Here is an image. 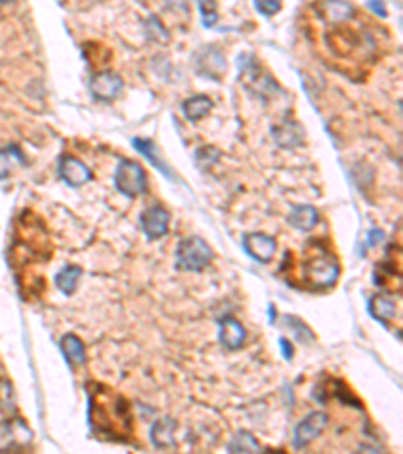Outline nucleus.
Returning <instances> with one entry per match:
<instances>
[{
    "instance_id": "nucleus-1",
    "label": "nucleus",
    "mask_w": 403,
    "mask_h": 454,
    "mask_svg": "<svg viewBox=\"0 0 403 454\" xmlns=\"http://www.w3.org/2000/svg\"><path fill=\"white\" fill-rule=\"evenodd\" d=\"M89 394V426L101 440L131 442L135 432V418L131 404L125 396L118 394L105 383L93 382L87 385Z\"/></svg>"
},
{
    "instance_id": "nucleus-2",
    "label": "nucleus",
    "mask_w": 403,
    "mask_h": 454,
    "mask_svg": "<svg viewBox=\"0 0 403 454\" xmlns=\"http://www.w3.org/2000/svg\"><path fill=\"white\" fill-rule=\"evenodd\" d=\"M299 266H301V281L297 285L308 291H327L335 287L341 275L337 257L321 240H308Z\"/></svg>"
},
{
    "instance_id": "nucleus-3",
    "label": "nucleus",
    "mask_w": 403,
    "mask_h": 454,
    "mask_svg": "<svg viewBox=\"0 0 403 454\" xmlns=\"http://www.w3.org/2000/svg\"><path fill=\"white\" fill-rule=\"evenodd\" d=\"M214 261V251L210 244L200 237H190L184 239L178 244L176 251V263L182 271L190 273H200Z\"/></svg>"
},
{
    "instance_id": "nucleus-4",
    "label": "nucleus",
    "mask_w": 403,
    "mask_h": 454,
    "mask_svg": "<svg viewBox=\"0 0 403 454\" xmlns=\"http://www.w3.org/2000/svg\"><path fill=\"white\" fill-rule=\"evenodd\" d=\"M115 188L127 198H138L147 190V174L142 164L133 160H121L115 172Z\"/></svg>"
},
{
    "instance_id": "nucleus-5",
    "label": "nucleus",
    "mask_w": 403,
    "mask_h": 454,
    "mask_svg": "<svg viewBox=\"0 0 403 454\" xmlns=\"http://www.w3.org/2000/svg\"><path fill=\"white\" fill-rule=\"evenodd\" d=\"M329 426V416L325 412H310L305 416L297 428H294V438H292V446L294 448H305L315 438H319L325 428Z\"/></svg>"
},
{
    "instance_id": "nucleus-6",
    "label": "nucleus",
    "mask_w": 403,
    "mask_h": 454,
    "mask_svg": "<svg viewBox=\"0 0 403 454\" xmlns=\"http://www.w3.org/2000/svg\"><path fill=\"white\" fill-rule=\"evenodd\" d=\"M196 71H198V75H202V77H206L210 81L222 79V75L226 73V57H224V53L218 47L202 48L196 55Z\"/></svg>"
},
{
    "instance_id": "nucleus-7",
    "label": "nucleus",
    "mask_w": 403,
    "mask_h": 454,
    "mask_svg": "<svg viewBox=\"0 0 403 454\" xmlns=\"http://www.w3.org/2000/svg\"><path fill=\"white\" fill-rule=\"evenodd\" d=\"M89 89H91V96L99 101H113L123 91V79L118 73L101 71L91 77Z\"/></svg>"
},
{
    "instance_id": "nucleus-8",
    "label": "nucleus",
    "mask_w": 403,
    "mask_h": 454,
    "mask_svg": "<svg viewBox=\"0 0 403 454\" xmlns=\"http://www.w3.org/2000/svg\"><path fill=\"white\" fill-rule=\"evenodd\" d=\"M140 226L145 233V237L151 240L166 237L169 230V212L162 206L145 208L140 216Z\"/></svg>"
},
{
    "instance_id": "nucleus-9",
    "label": "nucleus",
    "mask_w": 403,
    "mask_h": 454,
    "mask_svg": "<svg viewBox=\"0 0 403 454\" xmlns=\"http://www.w3.org/2000/svg\"><path fill=\"white\" fill-rule=\"evenodd\" d=\"M91 170L85 166L81 160L73 158V156H61L59 160V178L71 186V188H81L83 184H87L91 180Z\"/></svg>"
},
{
    "instance_id": "nucleus-10",
    "label": "nucleus",
    "mask_w": 403,
    "mask_h": 454,
    "mask_svg": "<svg viewBox=\"0 0 403 454\" xmlns=\"http://www.w3.org/2000/svg\"><path fill=\"white\" fill-rule=\"evenodd\" d=\"M244 251L259 263H268L277 255V240L264 233H250L244 237Z\"/></svg>"
},
{
    "instance_id": "nucleus-11",
    "label": "nucleus",
    "mask_w": 403,
    "mask_h": 454,
    "mask_svg": "<svg viewBox=\"0 0 403 454\" xmlns=\"http://www.w3.org/2000/svg\"><path fill=\"white\" fill-rule=\"evenodd\" d=\"M315 12L331 24H339L355 17V6L347 0H321L315 6Z\"/></svg>"
},
{
    "instance_id": "nucleus-12",
    "label": "nucleus",
    "mask_w": 403,
    "mask_h": 454,
    "mask_svg": "<svg viewBox=\"0 0 403 454\" xmlns=\"http://www.w3.org/2000/svg\"><path fill=\"white\" fill-rule=\"evenodd\" d=\"M220 343L226 349H230V352L240 349L246 343V329H244V325L240 321H236L234 317H230V315L220 319Z\"/></svg>"
},
{
    "instance_id": "nucleus-13",
    "label": "nucleus",
    "mask_w": 403,
    "mask_h": 454,
    "mask_svg": "<svg viewBox=\"0 0 403 454\" xmlns=\"http://www.w3.org/2000/svg\"><path fill=\"white\" fill-rule=\"evenodd\" d=\"M176 430H178V422L174 418H162L153 424L151 428V442L156 448L166 451L176 446Z\"/></svg>"
},
{
    "instance_id": "nucleus-14",
    "label": "nucleus",
    "mask_w": 403,
    "mask_h": 454,
    "mask_svg": "<svg viewBox=\"0 0 403 454\" xmlns=\"http://www.w3.org/2000/svg\"><path fill=\"white\" fill-rule=\"evenodd\" d=\"M272 138L281 147H297L303 140V127L297 121H283V125L272 127Z\"/></svg>"
},
{
    "instance_id": "nucleus-15",
    "label": "nucleus",
    "mask_w": 403,
    "mask_h": 454,
    "mask_svg": "<svg viewBox=\"0 0 403 454\" xmlns=\"http://www.w3.org/2000/svg\"><path fill=\"white\" fill-rule=\"evenodd\" d=\"M319 222V212L315 206L310 204H301V206H294L288 215V224L297 230H303L307 233L310 228H315Z\"/></svg>"
},
{
    "instance_id": "nucleus-16",
    "label": "nucleus",
    "mask_w": 403,
    "mask_h": 454,
    "mask_svg": "<svg viewBox=\"0 0 403 454\" xmlns=\"http://www.w3.org/2000/svg\"><path fill=\"white\" fill-rule=\"evenodd\" d=\"M369 313H371L373 319H377V321L387 325V323H391V321L395 319L397 305H395V301H393L391 297H387V295H375V297H371V301H369Z\"/></svg>"
},
{
    "instance_id": "nucleus-17",
    "label": "nucleus",
    "mask_w": 403,
    "mask_h": 454,
    "mask_svg": "<svg viewBox=\"0 0 403 454\" xmlns=\"http://www.w3.org/2000/svg\"><path fill=\"white\" fill-rule=\"evenodd\" d=\"M61 352L65 359L71 363V365H83L87 361V354H85V343L77 337L75 334L63 335L61 339Z\"/></svg>"
},
{
    "instance_id": "nucleus-18",
    "label": "nucleus",
    "mask_w": 403,
    "mask_h": 454,
    "mask_svg": "<svg viewBox=\"0 0 403 454\" xmlns=\"http://www.w3.org/2000/svg\"><path fill=\"white\" fill-rule=\"evenodd\" d=\"M212 107L214 101L208 96H194L182 103L184 118L190 121H198L202 120V118H206L212 111Z\"/></svg>"
},
{
    "instance_id": "nucleus-19",
    "label": "nucleus",
    "mask_w": 403,
    "mask_h": 454,
    "mask_svg": "<svg viewBox=\"0 0 403 454\" xmlns=\"http://www.w3.org/2000/svg\"><path fill=\"white\" fill-rule=\"evenodd\" d=\"M133 147L138 149V152H142L143 156L153 164V166L158 167L162 174H166L169 180H176V174L167 167V164L164 162V158L158 154V147H156V144L151 142V140H143V138H135L133 140Z\"/></svg>"
},
{
    "instance_id": "nucleus-20",
    "label": "nucleus",
    "mask_w": 403,
    "mask_h": 454,
    "mask_svg": "<svg viewBox=\"0 0 403 454\" xmlns=\"http://www.w3.org/2000/svg\"><path fill=\"white\" fill-rule=\"evenodd\" d=\"M17 166H24V154L19 145H6L0 149V180H6Z\"/></svg>"
},
{
    "instance_id": "nucleus-21",
    "label": "nucleus",
    "mask_w": 403,
    "mask_h": 454,
    "mask_svg": "<svg viewBox=\"0 0 403 454\" xmlns=\"http://www.w3.org/2000/svg\"><path fill=\"white\" fill-rule=\"evenodd\" d=\"M81 275H83V269H81V266L67 264L65 269H61V271L57 273L55 283H57V287H59V291H61L63 295H73L77 285H79V281H81Z\"/></svg>"
},
{
    "instance_id": "nucleus-22",
    "label": "nucleus",
    "mask_w": 403,
    "mask_h": 454,
    "mask_svg": "<svg viewBox=\"0 0 403 454\" xmlns=\"http://www.w3.org/2000/svg\"><path fill=\"white\" fill-rule=\"evenodd\" d=\"M228 453H262V444L250 432L240 430L236 436L228 442Z\"/></svg>"
},
{
    "instance_id": "nucleus-23",
    "label": "nucleus",
    "mask_w": 403,
    "mask_h": 454,
    "mask_svg": "<svg viewBox=\"0 0 403 454\" xmlns=\"http://www.w3.org/2000/svg\"><path fill=\"white\" fill-rule=\"evenodd\" d=\"M283 321H285V325L294 334V337L301 341V343H305V345H310V343H315V334L310 332V327H308L307 323L303 321V319H299V317H294V315H285L283 317Z\"/></svg>"
},
{
    "instance_id": "nucleus-24",
    "label": "nucleus",
    "mask_w": 403,
    "mask_h": 454,
    "mask_svg": "<svg viewBox=\"0 0 403 454\" xmlns=\"http://www.w3.org/2000/svg\"><path fill=\"white\" fill-rule=\"evenodd\" d=\"M0 412H4V414H15L17 412L15 388L8 380H0Z\"/></svg>"
},
{
    "instance_id": "nucleus-25",
    "label": "nucleus",
    "mask_w": 403,
    "mask_h": 454,
    "mask_svg": "<svg viewBox=\"0 0 403 454\" xmlns=\"http://www.w3.org/2000/svg\"><path fill=\"white\" fill-rule=\"evenodd\" d=\"M8 434H10V438H12L15 442H19V446H24V442L28 444V442H30V436H32V432L28 430V426L24 424L23 420H19V418L8 424Z\"/></svg>"
},
{
    "instance_id": "nucleus-26",
    "label": "nucleus",
    "mask_w": 403,
    "mask_h": 454,
    "mask_svg": "<svg viewBox=\"0 0 403 454\" xmlns=\"http://www.w3.org/2000/svg\"><path fill=\"white\" fill-rule=\"evenodd\" d=\"M200 10H202V24L206 28H212L218 23V10L214 0H200Z\"/></svg>"
},
{
    "instance_id": "nucleus-27",
    "label": "nucleus",
    "mask_w": 403,
    "mask_h": 454,
    "mask_svg": "<svg viewBox=\"0 0 403 454\" xmlns=\"http://www.w3.org/2000/svg\"><path fill=\"white\" fill-rule=\"evenodd\" d=\"M218 156H220V152H218L216 147H212V145H204L202 149H198V152H196V160H198V162H202V160H204V164H200L202 170H206L208 166H212L214 162L218 160Z\"/></svg>"
},
{
    "instance_id": "nucleus-28",
    "label": "nucleus",
    "mask_w": 403,
    "mask_h": 454,
    "mask_svg": "<svg viewBox=\"0 0 403 454\" xmlns=\"http://www.w3.org/2000/svg\"><path fill=\"white\" fill-rule=\"evenodd\" d=\"M254 6L264 17H272L283 8V0H254Z\"/></svg>"
},
{
    "instance_id": "nucleus-29",
    "label": "nucleus",
    "mask_w": 403,
    "mask_h": 454,
    "mask_svg": "<svg viewBox=\"0 0 403 454\" xmlns=\"http://www.w3.org/2000/svg\"><path fill=\"white\" fill-rule=\"evenodd\" d=\"M156 28V35H153V41H160V43H167L169 41V35L166 33V28L162 26V23L158 21V19H149L147 23H145V30L149 33V30H153Z\"/></svg>"
},
{
    "instance_id": "nucleus-30",
    "label": "nucleus",
    "mask_w": 403,
    "mask_h": 454,
    "mask_svg": "<svg viewBox=\"0 0 403 454\" xmlns=\"http://www.w3.org/2000/svg\"><path fill=\"white\" fill-rule=\"evenodd\" d=\"M367 6L377 15V17H381V19H385L387 17V8H385V4H383V0H369L367 2Z\"/></svg>"
},
{
    "instance_id": "nucleus-31",
    "label": "nucleus",
    "mask_w": 403,
    "mask_h": 454,
    "mask_svg": "<svg viewBox=\"0 0 403 454\" xmlns=\"http://www.w3.org/2000/svg\"><path fill=\"white\" fill-rule=\"evenodd\" d=\"M281 349H283V356H285L286 361H290L292 359V356H294V347H292V343L286 339V337H281Z\"/></svg>"
},
{
    "instance_id": "nucleus-32",
    "label": "nucleus",
    "mask_w": 403,
    "mask_h": 454,
    "mask_svg": "<svg viewBox=\"0 0 403 454\" xmlns=\"http://www.w3.org/2000/svg\"><path fill=\"white\" fill-rule=\"evenodd\" d=\"M381 239H383V233H381V230H371L367 244H369V246H377V240Z\"/></svg>"
},
{
    "instance_id": "nucleus-33",
    "label": "nucleus",
    "mask_w": 403,
    "mask_h": 454,
    "mask_svg": "<svg viewBox=\"0 0 403 454\" xmlns=\"http://www.w3.org/2000/svg\"><path fill=\"white\" fill-rule=\"evenodd\" d=\"M268 315H270V323H274V319H277V309H274V305H268Z\"/></svg>"
},
{
    "instance_id": "nucleus-34",
    "label": "nucleus",
    "mask_w": 403,
    "mask_h": 454,
    "mask_svg": "<svg viewBox=\"0 0 403 454\" xmlns=\"http://www.w3.org/2000/svg\"><path fill=\"white\" fill-rule=\"evenodd\" d=\"M6 2H10V0H0V4H6Z\"/></svg>"
}]
</instances>
